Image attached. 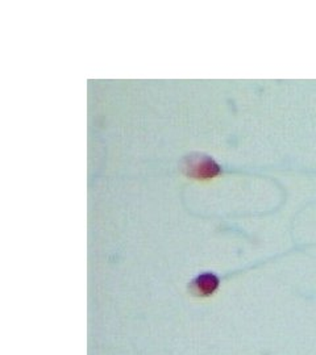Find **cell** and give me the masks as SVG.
<instances>
[{
    "label": "cell",
    "instance_id": "2",
    "mask_svg": "<svg viewBox=\"0 0 316 355\" xmlns=\"http://www.w3.org/2000/svg\"><path fill=\"white\" fill-rule=\"evenodd\" d=\"M220 286V279L214 272H203L189 283V292L197 297H208L214 295Z\"/></svg>",
    "mask_w": 316,
    "mask_h": 355
},
{
    "label": "cell",
    "instance_id": "1",
    "mask_svg": "<svg viewBox=\"0 0 316 355\" xmlns=\"http://www.w3.org/2000/svg\"><path fill=\"white\" fill-rule=\"evenodd\" d=\"M181 173L186 178L199 182H208L223 174L222 166L206 153L192 152L183 157Z\"/></svg>",
    "mask_w": 316,
    "mask_h": 355
}]
</instances>
